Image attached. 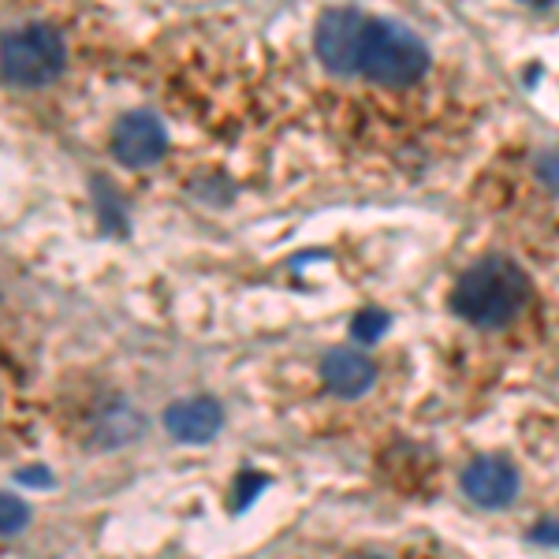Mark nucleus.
I'll use <instances>...</instances> for the list:
<instances>
[{
  "instance_id": "nucleus-1",
  "label": "nucleus",
  "mask_w": 559,
  "mask_h": 559,
  "mask_svg": "<svg viewBox=\"0 0 559 559\" xmlns=\"http://www.w3.org/2000/svg\"><path fill=\"white\" fill-rule=\"evenodd\" d=\"M530 299V280L511 258H481L459 276L452 306L463 321L481 329H500L515 321Z\"/></svg>"
},
{
  "instance_id": "nucleus-2",
  "label": "nucleus",
  "mask_w": 559,
  "mask_h": 559,
  "mask_svg": "<svg viewBox=\"0 0 559 559\" xmlns=\"http://www.w3.org/2000/svg\"><path fill=\"white\" fill-rule=\"evenodd\" d=\"M429 49L414 31L395 20H373L366 15V26L358 34L355 49V75H366L381 86H411L426 75Z\"/></svg>"
},
{
  "instance_id": "nucleus-3",
  "label": "nucleus",
  "mask_w": 559,
  "mask_h": 559,
  "mask_svg": "<svg viewBox=\"0 0 559 559\" xmlns=\"http://www.w3.org/2000/svg\"><path fill=\"white\" fill-rule=\"evenodd\" d=\"M68 64L64 38L49 23H23L0 38V75L12 86H49Z\"/></svg>"
},
{
  "instance_id": "nucleus-4",
  "label": "nucleus",
  "mask_w": 559,
  "mask_h": 559,
  "mask_svg": "<svg viewBox=\"0 0 559 559\" xmlns=\"http://www.w3.org/2000/svg\"><path fill=\"white\" fill-rule=\"evenodd\" d=\"M362 26L366 12H358V8H329L313 31V49H318L321 64L336 75H355V49Z\"/></svg>"
},
{
  "instance_id": "nucleus-5",
  "label": "nucleus",
  "mask_w": 559,
  "mask_h": 559,
  "mask_svg": "<svg viewBox=\"0 0 559 559\" xmlns=\"http://www.w3.org/2000/svg\"><path fill=\"white\" fill-rule=\"evenodd\" d=\"M168 131L153 112H128L112 131V153L128 168H150L165 157Z\"/></svg>"
},
{
  "instance_id": "nucleus-6",
  "label": "nucleus",
  "mask_w": 559,
  "mask_h": 559,
  "mask_svg": "<svg viewBox=\"0 0 559 559\" xmlns=\"http://www.w3.org/2000/svg\"><path fill=\"white\" fill-rule=\"evenodd\" d=\"M519 471L500 455H481L463 471V492L485 511L508 508L519 496Z\"/></svg>"
},
{
  "instance_id": "nucleus-7",
  "label": "nucleus",
  "mask_w": 559,
  "mask_h": 559,
  "mask_svg": "<svg viewBox=\"0 0 559 559\" xmlns=\"http://www.w3.org/2000/svg\"><path fill=\"white\" fill-rule=\"evenodd\" d=\"M165 429L168 437L183 440V444H210L224 429V407L213 395H187L165 411Z\"/></svg>"
},
{
  "instance_id": "nucleus-8",
  "label": "nucleus",
  "mask_w": 559,
  "mask_h": 559,
  "mask_svg": "<svg viewBox=\"0 0 559 559\" xmlns=\"http://www.w3.org/2000/svg\"><path fill=\"white\" fill-rule=\"evenodd\" d=\"M321 381L329 384V392L340 395V400H358V395H366L369 388H373L377 369H373V362H369L366 355H358V350L336 347V350H329V355H324Z\"/></svg>"
},
{
  "instance_id": "nucleus-9",
  "label": "nucleus",
  "mask_w": 559,
  "mask_h": 559,
  "mask_svg": "<svg viewBox=\"0 0 559 559\" xmlns=\"http://www.w3.org/2000/svg\"><path fill=\"white\" fill-rule=\"evenodd\" d=\"M384 329H388V313H381L377 306H366V310H358L355 318H350V332H355L358 344H373V340H381Z\"/></svg>"
},
{
  "instance_id": "nucleus-10",
  "label": "nucleus",
  "mask_w": 559,
  "mask_h": 559,
  "mask_svg": "<svg viewBox=\"0 0 559 559\" xmlns=\"http://www.w3.org/2000/svg\"><path fill=\"white\" fill-rule=\"evenodd\" d=\"M31 522V508L12 492H0V534H20Z\"/></svg>"
},
{
  "instance_id": "nucleus-11",
  "label": "nucleus",
  "mask_w": 559,
  "mask_h": 559,
  "mask_svg": "<svg viewBox=\"0 0 559 559\" xmlns=\"http://www.w3.org/2000/svg\"><path fill=\"white\" fill-rule=\"evenodd\" d=\"M261 489H265V477H261V474H242V477H239V492L231 496V511L250 508L254 492H261Z\"/></svg>"
},
{
  "instance_id": "nucleus-12",
  "label": "nucleus",
  "mask_w": 559,
  "mask_h": 559,
  "mask_svg": "<svg viewBox=\"0 0 559 559\" xmlns=\"http://www.w3.org/2000/svg\"><path fill=\"white\" fill-rule=\"evenodd\" d=\"M537 179L548 191H559V150H548L545 157L537 160Z\"/></svg>"
},
{
  "instance_id": "nucleus-13",
  "label": "nucleus",
  "mask_w": 559,
  "mask_h": 559,
  "mask_svg": "<svg viewBox=\"0 0 559 559\" xmlns=\"http://www.w3.org/2000/svg\"><path fill=\"white\" fill-rule=\"evenodd\" d=\"M20 481H26V485H49L52 474L41 471V466H34V471H20Z\"/></svg>"
},
{
  "instance_id": "nucleus-14",
  "label": "nucleus",
  "mask_w": 559,
  "mask_h": 559,
  "mask_svg": "<svg viewBox=\"0 0 559 559\" xmlns=\"http://www.w3.org/2000/svg\"><path fill=\"white\" fill-rule=\"evenodd\" d=\"M366 559H381V556H366Z\"/></svg>"
}]
</instances>
